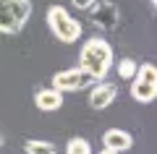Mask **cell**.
Here are the masks:
<instances>
[{
    "label": "cell",
    "mask_w": 157,
    "mask_h": 154,
    "mask_svg": "<svg viewBox=\"0 0 157 154\" xmlns=\"http://www.w3.org/2000/svg\"><path fill=\"white\" fill-rule=\"evenodd\" d=\"M78 68L92 78V84L105 81V76L113 68V47L102 37H89L81 44L78 52Z\"/></svg>",
    "instance_id": "cell-1"
},
{
    "label": "cell",
    "mask_w": 157,
    "mask_h": 154,
    "mask_svg": "<svg viewBox=\"0 0 157 154\" xmlns=\"http://www.w3.org/2000/svg\"><path fill=\"white\" fill-rule=\"evenodd\" d=\"M45 18H47V26H50L52 37H55L58 42H63V44L78 42V37H81V32H84L81 24H78V18H73L63 6H50Z\"/></svg>",
    "instance_id": "cell-2"
},
{
    "label": "cell",
    "mask_w": 157,
    "mask_h": 154,
    "mask_svg": "<svg viewBox=\"0 0 157 154\" xmlns=\"http://www.w3.org/2000/svg\"><path fill=\"white\" fill-rule=\"evenodd\" d=\"M32 16V0H0V34H18Z\"/></svg>",
    "instance_id": "cell-3"
},
{
    "label": "cell",
    "mask_w": 157,
    "mask_h": 154,
    "mask_svg": "<svg viewBox=\"0 0 157 154\" xmlns=\"http://www.w3.org/2000/svg\"><path fill=\"white\" fill-rule=\"evenodd\" d=\"M131 97L139 105H149L157 97V71L152 63H139L134 78H131Z\"/></svg>",
    "instance_id": "cell-4"
},
{
    "label": "cell",
    "mask_w": 157,
    "mask_h": 154,
    "mask_svg": "<svg viewBox=\"0 0 157 154\" xmlns=\"http://www.w3.org/2000/svg\"><path fill=\"white\" fill-rule=\"evenodd\" d=\"M89 16H92V24L97 29H102V32H113L118 26V21H121V11L110 0H97L89 8Z\"/></svg>",
    "instance_id": "cell-5"
},
{
    "label": "cell",
    "mask_w": 157,
    "mask_h": 154,
    "mask_svg": "<svg viewBox=\"0 0 157 154\" xmlns=\"http://www.w3.org/2000/svg\"><path fill=\"white\" fill-rule=\"evenodd\" d=\"M86 84H92V78L86 76L81 68H66V71H58L55 76H52V89H58V92H81V89H86Z\"/></svg>",
    "instance_id": "cell-6"
},
{
    "label": "cell",
    "mask_w": 157,
    "mask_h": 154,
    "mask_svg": "<svg viewBox=\"0 0 157 154\" xmlns=\"http://www.w3.org/2000/svg\"><path fill=\"white\" fill-rule=\"evenodd\" d=\"M118 97V86L115 84H107V81H97V86L89 92V107L92 110H105L115 102Z\"/></svg>",
    "instance_id": "cell-7"
},
{
    "label": "cell",
    "mask_w": 157,
    "mask_h": 154,
    "mask_svg": "<svg viewBox=\"0 0 157 154\" xmlns=\"http://www.w3.org/2000/svg\"><path fill=\"white\" fill-rule=\"evenodd\" d=\"M102 146L110 149V152H115V154L128 152V149L134 146V136H131L128 131H121V128H110V131H105V136H102Z\"/></svg>",
    "instance_id": "cell-8"
},
{
    "label": "cell",
    "mask_w": 157,
    "mask_h": 154,
    "mask_svg": "<svg viewBox=\"0 0 157 154\" xmlns=\"http://www.w3.org/2000/svg\"><path fill=\"white\" fill-rule=\"evenodd\" d=\"M34 105H37V110L42 112H55L63 107V92H58V89H39L37 94H34Z\"/></svg>",
    "instance_id": "cell-9"
},
{
    "label": "cell",
    "mask_w": 157,
    "mask_h": 154,
    "mask_svg": "<svg viewBox=\"0 0 157 154\" xmlns=\"http://www.w3.org/2000/svg\"><path fill=\"white\" fill-rule=\"evenodd\" d=\"M24 152L26 154H55V144L52 141H39V138H26L24 141Z\"/></svg>",
    "instance_id": "cell-10"
},
{
    "label": "cell",
    "mask_w": 157,
    "mask_h": 154,
    "mask_svg": "<svg viewBox=\"0 0 157 154\" xmlns=\"http://www.w3.org/2000/svg\"><path fill=\"white\" fill-rule=\"evenodd\" d=\"M136 68H139V63H136L134 58H121V63L115 66V71H118V76L123 78V81H131L134 73H136Z\"/></svg>",
    "instance_id": "cell-11"
},
{
    "label": "cell",
    "mask_w": 157,
    "mask_h": 154,
    "mask_svg": "<svg viewBox=\"0 0 157 154\" xmlns=\"http://www.w3.org/2000/svg\"><path fill=\"white\" fill-rule=\"evenodd\" d=\"M66 154H92V146H89L86 138L73 136L71 141H68V146H66Z\"/></svg>",
    "instance_id": "cell-12"
},
{
    "label": "cell",
    "mask_w": 157,
    "mask_h": 154,
    "mask_svg": "<svg viewBox=\"0 0 157 154\" xmlns=\"http://www.w3.org/2000/svg\"><path fill=\"white\" fill-rule=\"evenodd\" d=\"M71 3H73V6L78 8V11H89V8L94 6L97 0H71Z\"/></svg>",
    "instance_id": "cell-13"
},
{
    "label": "cell",
    "mask_w": 157,
    "mask_h": 154,
    "mask_svg": "<svg viewBox=\"0 0 157 154\" xmlns=\"http://www.w3.org/2000/svg\"><path fill=\"white\" fill-rule=\"evenodd\" d=\"M100 154H115V152H110V149H102V152Z\"/></svg>",
    "instance_id": "cell-14"
},
{
    "label": "cell",
    "mask_w": 157,
    "mask_h": 154,
    "mask_svg": "<svg viewBox=\"0 0 157 154\" xmlns=\"http://www.w3.org/2000/svg\"><path fill=\"white\" fill-rule=\"evenodd\" d=\"M149 3H152V8H155V6H157V0H149Z\"/></svg>",
    "instance_id": "cell-15"
}]
</instances>
